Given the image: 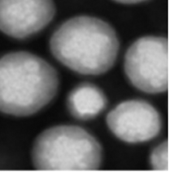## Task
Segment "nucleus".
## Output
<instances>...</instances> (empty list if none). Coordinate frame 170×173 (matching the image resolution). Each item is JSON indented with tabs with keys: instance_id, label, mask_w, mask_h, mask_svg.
<instances>
[{
	"instance_id": "7",
	"label": "nucleus",
	"mask_w": 170,
	"mask_h": 173,
	"mask_svg": "<svg viewBox=\"0 0 170 173\" xmlns=\"http://www.w3.org/2000/svg\"><path fill=\"white\" fill-rule=\"evenodd\" d=\"M67 107L76 119L88 121L98 116L107 104L106 95L98 86L82 83L72 89L67 98Z\"/></svg>"
},
{
	"instance_id": "3",
	"label": "nucleus",
	"mask_w": 170,
	"mask_h": 173,
	"mask_svg": "<svg viewBox=\"0 0 170 173\" xmlns=\"http://www.w3.org/2000/svg\"><path fill=\"white\" fill-rule=\"evenodd\" d=\"M31 158L37 170H96L101 165L103 149L85 129L62 124L39 134L32 147Z\"/></svg>"
},
{
	"instance_id": "4",
	"label": "nucleus",
	"mask_w": 170,
	"mask_h": 173,
	"mask_svg": "<svg viewBox=\"0 0 170 173\" xmlns=\"http://www.w3.org/2000/svg\"><path fill=\"white\" fill-rule=\"evenodd\" d=\"M124 69L130 83L142 92L158 94L168 88L169 54L166 38L141 37L126 51Z\"/></svg>"
},
{
	"instance_id": "6",
	"label": "nucleus",
	"mask_w": 170,
	"mask_h": 173,
	"mask_svg": "<svg viewBox=\"0 0 170 173\" xmlns=\"http://www.w3.org/2000/svg\"><path fill=\"white\" fill-rule=\"evenodd\" d=\"M55 14L53 0H0V31L13 39L37 34Z\"/></svg>"
},
{
	"instance_id": "8",
	"label": "nucleus",
	"mask_w": 170,
	"mask_h": 173,
	"mask_svg": "<svg viewBox=\"0 0 170 173\" xmlns=\"http://www.w3.org/2000/svg\"><path fill=\"white\" fill-rule=\"evenodd\" d=\"M149 164L155 171H169L168 141H163L152 150L149 155Z\"/></svg>"
},
{
	"instance_id": "9",
	"label": "nucleus",
	"mask_w": 170,
	"mask_h": 173,
	"mask_svg": "<svg viewBox=\"0 0 170 173\" xmlns=\"http://www.w3.org/2000/svg\"><path fill=\"white\" fill-rule=\"evenodd\" d=\"M113 1L123 4H136L145 2L147 0H113Z\"/></svg>"
},
{
	"instance_id": "1",
	"label": "nucleus",
	"mask_w": 170,
	"mask_h": 173,
	"mask_svg": "<svg viewBox=\"0 0 170 173\" xmlns=\"http://www.w3.org/2000/svg\"><path fill=\"white\" fill-rule=\"evenodd\" d=\"M120 43L110 25L91 16L72 17L51 37L50 51L61 64L76 73L99 75L115 63Z\"/></svg>"
},
{
	"instance_id": "5",
	"label": "nucleus",
	"mask_w": 170,
	"mask_h": 173,
	"mask_svg": "<svg viewBox=\"0 0 170 173\" xmlns=\"http://www.w3.org/2000/svg\"><path fill=\"white\" fill-rule=\"evenodd\" d=\"M110 131L120 140L136 144L156 137L162 123L158 110L142 100L133 99L119 103L106 119Z\"/></svg>"
},
{
	"instance_id": "2",
	"label": "nucleus",
	"mask_w": 170,
	"mask_h": 173,
	"mask_svg": "<svg viewBox=\"0 0 170 173\" xmlns=\"http://www.w3.org/2000/svg\"><path fill=\"white\" fill-rule=\"evenodd\" d=\"M59 85L57 71L45 59L27 51L0 57V112L27 117L54 99Z\"/></svg>"
}]
</instances>
